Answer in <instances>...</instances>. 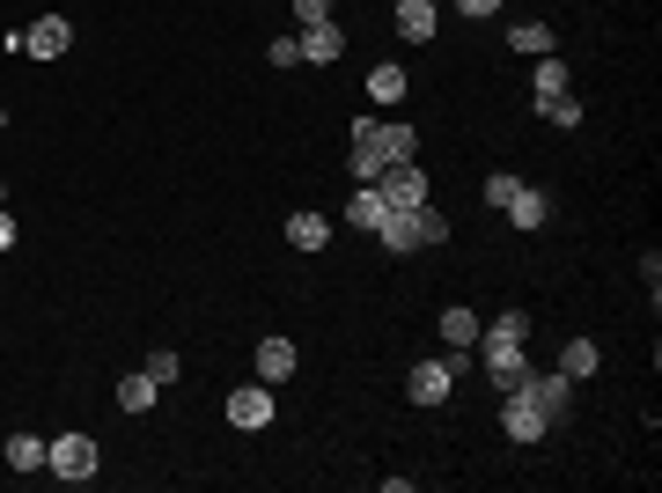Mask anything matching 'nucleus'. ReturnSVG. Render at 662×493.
Segmentation results:
<instances>
[{
    "mask_svg": "<svg viewBox=\"0 0 662 493\" xmlns=\"http://www.w3.org/2000/svg\"><path fill=\"white\" fill-rule=\"evenodd\" d=\"M45 471H59L67 486H81V479H97V442H89V435H59V442L45 449Z\"/></svg>",
    "mask_w": 662,
    "mask_h": 493,
    "instance_id": "1",
    "label": "nucleus"
},
{
    "mask_svg": "<svg viewBox=\"0 0 662 493\" xmlns=\"http://www.w3.org/2000/svg\"><path fill=\"white\" fill-rule=\"evenodd\" d=\"M479 346H486V376L501 383V391H515V383L530 376V354H523V339H501V332H479Z\"/></svg>",
    "mask_w": 662,
    "mask_h": 493,
    "instance_id": "2",
    "label": "nucleus"
},
{
    "mask_svg": "<svg viewBox=\"0 0 662 493\" xmlns=\"http://www.w3.org/2000/svg\"><path fill=\"white\" fill-rule=\"evenodd\" d=\"M515 391H530V405H538V413L552 419V427H560V419H566V405H574V383H566L560 369H545V376L530 369L523 383H515Z\"/></svg>",
    "mask_w": 662,
    "mask_h": 493,
    "instance_id": "3",
    "label": "nucleus"
},
{
    "mask_svg": "<svg viewBox=\"0 0 662 493\" xmlns=\"http://www.w3.org/2000/svg\"><path fill=\"white\" fill-rule=\"evenodd\" d=\"M375 192L391 199V214H413V206H427V177H419V163H391L375 177Z\"/></svg>",
    "mask_w": 662,
    "mask_h": 493,
    "instance_id": "4",
    "label": "nucleus"
},
{
    "mask_svg": "<svg viewBox=\"0 0 662 493\" xmlns=\"http://www.w3.org/2000/svg\"><path fill=\"white\" fill-rule=\"evenodd\" d=\"M508 405H501V427H508V442H545L552 435V419L530 405V391H501Z\"/></svg>",
    "mask_w": 662,
    "mask_h": 493,
    "instance_id": "5",
    "label": "nucleus"
},
{
    "mask_svg": "<svg viewBox=\"0 0 662 493\" xmlns=\"http://www.w3.org/2000/svg\"><path fill=\"white\" fill-rule=\"evenodd\" d=\"M15 45H23L30 59H59V52L74 45V23H67V15H37V23H30Z\"/></svg>",
    "mask_w": 662,
    "mask_h": 493,
    "instance_id": "6",
    "label": "nucleus"
},
{
    "mask_svg": "<svg viewBox=\"0 0 662 493\" xmlns=\"http://www.w3.org/2000/svg\"><path fill=\"white\" fill-rule=\"evenodd\" d=\"M228 419H236L244 435L272 427V383H244V391H228Z\"/></svg>",
    "mask_w": 662,
    "mask_h": 493,
    "instance_id": "7",
    "label": "nucleus"
},
{
    "mask_svg": "<svg viewBox=\"0 0 662 493\" xmlns=\"http://www.w3.org/2000/svg\"><path fill=\"white\" fill-rule=\"evenodd\" d=\"M368 133H375V148H383V163H419V133H413L405 119H375Z\"/></svg>",
    "mask_w": 662,
    "mask_h": 493,
    "instance_id": "8",
    "label": "nucleus"
},
{
    "mask_svg": "<svg viewBox=\"0 0 662 493\" xmlns=\"http://www.w3.org/2000/svg\"><path fill=\"white\" fill-rule=\"evenodd\" d=\"M294 45H302V59H310V67H332V59L346 52V30L339 23H302V37H294Z\"/></svg>",
    "mask_w": 662,
    "mask_h": 493,
    "instance_id": "9",
    "label": "nucleus"
},
{
    "mask_svg": "<svg viewBox=\"0 0 662 493\" xmlns=\"http://www.w3.org/2000/svg\"><path fill=\"white\" fill-rule=\"evenodd\" d=\"M346 222H354V228H368V236H375V228L391 222V199L375 192V184H354V199H346Z\"/></svg>",
    "mask_w": 662,
    "mask_h": 493,
    "instance_id": "10",
    "label": "nucleus"
},
{
    "mask_svg": "<svg viewBox=\"0 0 662 493\" xmlns=\"http://www.w3.org/2000/svg\"><path fill=\"white\" fill-rule=\"evenodd\" d=\"M449 383H457V376H449V361H413V405H441V397H449Z\"/></svg>",
    "mask_w": 662,
    "mask_h": 493,
    "instance_id": "11",
    "label": "nucleus"
},
{
    "mask_svg": "<svg viewBox=\"0 0 662 493\" xmlns=\"http://www.w3.org/2000/svg\"><path fill=\"white\" fill-rule=\"evenodd\" d=\"M250 361H258V383H288L294 376V339H258Z\"/></svg>",
    "mask_w": 662,
    "mask_h": 493,
    "instance_id": "12",
    "label": "nucleus"
},
{
    "mask_svg": "<svg viewBox=\"0 0 662 493\" xmlns=\"http://www.w3.org/2000/svg\"><path fill=\"white\" fill-rule=\"evenodd\" d=\"M501 214H508V222L523 228V236H530V228H545V214H552V199H545L538 184H523V192H515L508 206H501Z\"/></svg>",
    "mask_w": 662,
    "mask_h": 493,
    "instance_id": "13",
    "label": "nucleus"
},
{
    "mask_svg": "<svg viewBox=\"0 0 662 493\" xmlns=\"http://www.w3.org/2000/svg\"><path fill=\"white\" fill-rule=\"evenodd\" d=\"M405 236H413V250L441 244V236H449V214H441V206H413V214H405Z\"/></svg>",
    "mask_w": 662,
    "mask_h": 493,
    "instance_id": "14",
    "label": "nucleus"
},
{
    "mask_svg": "<svg viewBox=\"0 0 662 493\" xmlns=\"http://www.w3.org/2000/svg\"><path fill=\"white\" fill-rule=\"evenodd\" d=\"M397 30H405L413 45H427V37H435V0H397Z\"/></svg>",
    "mask_w": 662,
    "mask_h": 493,
    "instance_id": "15",
    "label": "nucleus"
},
{
    "mask_svg": "<svg viewBox=\"0 0 662 493\" xmlns=\"http://www.w3.org/2000/svg\"><path fill=\"white\" fill-rule=\"evenodd\" d=\"M596 369H604V354H596L588 339H574V346L560 354V376H566V383H582V376H596Z\"/></svg>",
    "mask_w": 662,
    "mask_h": 493,
    "instance_id": "16",
    "label": "nucleus"
},
{
    "mask_svg": "<svg viewBox=\"0 0 662 493\" xmlns=\"http://www.w3.org/2000/svg\"><path fill=\"white\" fill-rule=\"evenodd\" d=\"M288 236H294V250H324L332 244V222H324V214H294Z\"/></svg>",
    "mask_w": 662,
    "mask_h": 493,
    "instance_id": "17",
    "label": "nucleus"
},
{
    "mask_svg": "<svg viewBox=\"0 0 662 493\" xmlns=\"http://www.w3.org/2000/svg\"><path fill=\"white\" fill-rule=\"evenodd\" d=\"M479 332H486V324L471 317V310H441V339L449 346H479Z\"/></svg>",
    "mask_w": 662,
    "mask_h": 493,
    "instance_id": "18",
    "label": "nucleus"
},
{
    "mask_svg": "<svg viewBox=\"0 0 662 493\" xmlns=\"http://www.w3.org/2000/svg\"><path fill=\"white\" fill-rule=\"evenodd\" d=\"M368 97L397 103V97H405V67H368Z\"/></svg>",
    "mask_w": 662,
    "mask_h": 493,
    "instance_id": "19",
    "label": "nucleus"
},
{
    "mask_svg": "<svg viewBox=\"0 0 662 493\" xmlns=\"http://www.w3.org/2000/svg\"><path fill=\"white\" fill-rule=\"evenodd\" d=\"M119 405H125V413H147V405H155V376H125V383H119Z\"/></svg>",
    "mask_w": 662,
    "mask_h": 493,
    "instance_id": "20",
    "label": "nucleus"
},
{
    "mask_svg": "<svg viewBox=\"0 0 662 493\" xmlns=\"http://www.w3.org/2000/svg\"><path fill=\"white\" fill-rule=\"evenodd\" d=\"M45 449L52 442H37V435H15V442H8V464L15 471H45Z\"/></svg>",
    "mask_w": 662,
    "mask_h": 493,
    "instance_id": "21",
    "label": "nucleus"
},
{
    "mask_svg": "<svg viewBox=\"0 0 662 493\" xmlns=\"http://www.w3.org/2000/svg\"><path fill=\"white\" fill-rule=\"evenodd\" d=\"M538 97H566V59H552V52H538Z\"/></svg>",
    "mask_w": 662,
    "mask_h": 493,
    "instance_id": "22",
    "label": "nucleus"
},
{
    "mask_svg": "<svg viewBox=\"0 0 662 493\" xmlns=\"http://www.w3.org/2000/svg\"><path fill=\"white\" fill-rule=\"evenodd\" d=\"M508 45H515V52H552V30H545V23H515Z\"/></svg>",
    "mask_w": 662,
    "mask_h": 493,
    "instance_id": "23",
    "label": "nucleus"
},
{
    "mask_svg": "<svg viewBox=\"0 0 662 493\" xmlns=\"http://www.w3.org/2000/svg\"><path fill=\"white\" fill-rule=\"evenodd\" d=\"M538 119H552V125H582V103H574V97H538Z\"/></svg>",
    "mask_w": 662,
    "mask_h": 493,
    "instance_id": "24",
    "label": "nucleus"
},
{
    "mask_svg": "<svg viewBox=\"0 0 662 493\" xmlns=\"http://www.w3.org/2000/svg\"><path fill=\"white\" fill-rule=\"evenodd\" d=\"M515 192H523V177H508V170H493V177H486V206H508Z\"/></svg>",
    "mask_w": 662,
    "mask_h": 493,
    "instance_id": "25",
    "label": "nucleus"
},
{
    "mask_svg": "<svg viewBox=\"0 0 662 493\" xmlns=\"http://www.w3.org/2000/svg\"><path fill=\"white\" fill-rule=\"evenodd\" d=\"M141 369L155 376V391H170V383H177V354H147Z\"/></svg>",
    "mask_w": 662,
    "mask_h": 493,
    "instance_id": "26",
    "label": "nucleus"
},
{
    "mask_svg": "<svg viewBox=\"0 0 662 493\" xmlns=\"http://www.w3.org/2000/svg\"><path fill=\"white\" fill-rule=\"evenodd\" d=\"M486 332H501V339H530V317H523V310H501Z\"/></svg>",
    "mask_w": 662,
    "mask_h": 493,
    "instance_id": "27",
    "label": "nucleus"
},
{
    "mask_svg": "<svg viewBox=\"0 0 662 493\" xmlns=\"http://www.w3.org/2000/svg\"><path fill=\"white\" fill-rule=\"evenodd\" d=\"M266 59H272V67H294V59H302V45H294V37H272Z\"/></svg>",
    "mask_w": 662,
    "mask_h": 493,
    "instance_id": "28",
    "label": "nucleus"
},
{
    "mask_svg": "<svg viewBox=\"0 0 662 493\" xmlns=\"http://www.w3.org/2000/svg\"><path fill=\"white\" fill-rule=\"evenodd\" d=\"M457 8H464V15H493V8H501V0H457Z\"/></svg>",
    "mask_w": 662,
    "mask_h": 493,
    "instance_id": "29",
    "label": "nucleus"
},
{
    "mask_svg": "<svg viewBox=\"0 0 662 493\" xmlns=\"http://www.w3.org/2000/svg\"><path fill=\"white\" fill-rule=\"evenodd\" d=\"M0 250H15V222H8V206H0Z\"/></svg>",
    "mask_w": 662,
    "mask_h": 493,
    "instance_id": "30",
    "label": "nucleus"
},
{
    "mask_svg": "<svg viewBox=\"0 0 662 493\" xmlns=\"http://www.w3.org/2000/svg\"><path fill=\"white\" fill-rule=\"evenodd\" d=\"M0 206H8V184H0Z\"/></svg>",
    "mask_w": 662,
    "mask_h": 493,
    "instance_id": "31",
    "label": "nucleus"
},
{
    "mask_svg": "<svg viewBox=\"0 0 662 493\" xmlns=\"http://www.w3.org/2000/svg\"><path fill=\"white\" fill-rule=\"evenodd\" d=\"M288 8H294V0H288Z\"/></svg>",
    "mask_w": 662,
    "mask_h": 493,
    "instance_id": "32",
    "label": "nucleus"
}]
</instances>
